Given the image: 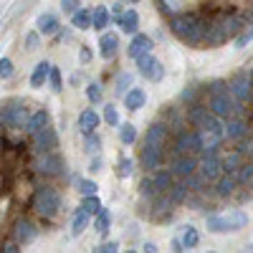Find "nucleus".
Masks as SVG:
<instances>
[{"instance_id": "412c9836", "label": "nucleus", "mask_w": 253, "mask_h": 253, "mask_svg": "<svg viewBox=\"0 0 253 253\" xmlns=\"http://www.w3.org/2000/svg\"><path fill=\"white\" fill-rule=\"evenodd\" d=\"M119 26H122L124 33H137V28H139V15H137V10H126V13H122Z\"/></svg>"}, {"instance_id": "052dcab7", "label": "nucleus", "mask_w": 253, "mask_h": 253, "mask_svg": "<svg viewBox=\"0 0 253 253\" xmlns=\"http://www.w3.org/2000/svg\"><path fill=\"white\" fill-rule=\"evenodd\" d=\"M144 251H150V253H155V251H157V246H155V243H144Z\"/></svg>"}, {"instance_id": "680f3d73", "label": "nucleus", "mask_w": 253, "mask_h": 253, "mask_svg": "<svg viewBox=\"0 0 253 253\" xmlns=\"http://www.w3.org/2000/svg\"><path fill=\"white\" fill-rule=\"evenodd\" d=\"M172 248H175V251H185V248H182V243H180V241H172Z\"/></svg>"}, {"instance_id": "7ed1b4c3", "label": "nucleus", "mask_w": 253, "mask_h": 253, "mask_svg": "<svg viewBox=\"0 0 253 253\" xmlns=\"http://www.w3.org/2000/svg\"><path fill=\"white\" fill-rule=\"evenodd\" d=\"M208 109H210V114H215L218 119H228V117H233V114L238 112V104H236L233 99H230L228 94L218 91V94L210 96V101H208Z\"/></svg>"}, {"instance_id": "a19ab883", "label": "nucleus", "mask_w": 253, "mask_h": 253, "mask_svg": "<svg viewBox=\"0 0 253 253\" xmlns=\"http://www.w3.org/2000/svg\"><path fill=\"white\" fill-rule=\"evenodd\" d=\"M167 193H170V200H175V203H180V200H185V193H187V185H170V190H167Z\"/></svg>"}, {"instance_id": "393cba45", "label": "nucleus", "mask_w": 253, "mask_h": 253, "mask_svg": "<svg viewBox=\"0 0 253 253\" xmlns=\"http://www.w3.org/2000/svg\"><path fill=\"white\" fill-rule=\"evenodd\" d=\"M109 20H112V13L101 5V8H96V10H94V15H91V28L104 31V28L109 26Z\"/></svg>"}, {"instance_id": "72a5a7b5", "label": "nucleus", "mask_w": 253, "mask_h": 253, "mask_svg": "<svg viewBox=\"0 0 253 253\" xmlns=\"http://www.w3.org/2000/svg\"><path fill=\"white\" fill-rule=\"evenodd\" d=\"M109 223H112L109 210L99 208V210H96V230H99V233H107V230H109Z\"/></svg>"}, {"instance_id": "c85d7f7f", "label": "nucleus", "mask_w": 253, "mask_h": 253, "mask_svg": "<svg viewBox=\"0 0 253 253\" xmlns=\"http://www.w3.org/2000/svg\"><path fill=\"white\" fill-rule=\"evenodd\" d=\"M205 41H208V46H218V43H223V41H225L223 28H220V26H208V31H205Z\"/></svg>"}, {"instance_id": "79ce46f5", "label": "nucleus", "mask_w": 253, "mask_h": 253, "mask_svg": "<svg viewBox=\"0 0 253 253\" xmlns=\"http://www.w3.org/2000/svg\"><path fill=\"white\" fill-rule=\"evenodd\" d=\"M48 81H51V89H53V91H61V89H63V86H61V71H58L56 66L48 69Z\"/></svg>"}, {"instance_id": "09e8293b", "label": "nucleus", "mask_w": 253, "mask_h": 253, "mask_svg": "<svg viewBox=\"0 0 253 253\" xmlns=\"http://www.w3.org/2000/svg\"><path fill=\"white\" fill-rule=\"evenodd\" d=\"M79 190L84 195H96V190H99V185L94 182V180H84L81 185H79Z\"/></svg>"}, {"instance_id": "9d476101", "label": "nucleus", "mask_w": 253, "mask_h": 253, "mask_svg": "<svg viewBox=\"0 0 253 253\" xmlns=\"http://www.w3.org/2000/svg\"><path fill=\"white\" fill-rule=\"evenodd\" d=\"M117 48H119L117 33H112V31L101 33V38H99V53H101V58H112L117 53Z\"/></svg>"}, {"instance_id": "4c0bfd02", "label": "nucleus", "mask_w": 253, "mask_h": 253, "mask_svg": "<svg viewBox=\"0 0 253 253\" xmlns=\"http://www.w3.org/2000/svg\"><path fill=\"white\" fill-rule=\"evenodd\" d=\"M126 86H132V74H119L117 76V94L124 96L126 94Z\"/></svg>"}, {"instance_id": "a878e982", "label": "nucleus", "mask_w": 253, "mask_h": 253, "mask_svg": "<svg viewBox=\"0 0 253 253\" xmlns=\"http://www.w3.org/2000/svg\"><path fill=\"white\" fill-rule=\"evenodd\" d=\"M86 223H89V213L84 208L76 210V215H74V225H71V236H81L84 230H86Z\"/></svg>"}, {"instance_id": "c03bdc74", "label": "nucleus", "mask_w": 253, "mask_h": 253, "mask_svg": "<svg viewBox=\"0 0 253 253\" xmlns=\"http://www.w3.org/2000/svg\"><path fill=\"white\" fill-rule=\"evenodd\" d=\"M238 180L243 182V185H251V177H253V167L251 165H238Z\"/></svg>"}, {"instance_id": "2eb2a0df", "label": "nucleus", "mask_w": 253, "mask_h": 253, "mask_svg": "<svg viewBox=\"0 0 253 253\" xmlns=\"http://www.w3.org/2000/svg\"><path fill=\"white\" fill-rule=\"evenodd\" d=\"M198 139H200V152H215L223 137H220V134H215V132L200 129V132H198Z\"/></svg>"}, {"instance_id": "2f4dec72", "label": "nucleus", "mask_w": 253, "mask_h": 253, "mask_svg": "<svg viewBox=\"0 0 253 253\" xmlns=\"http://www.w3.org/2000/svg\"><path fill=\"white\" fill-rule=\"evenodd\" d=\"M152 182H155L157 193H167V190H170V185H172V175L167 172V170H162V172H157V177H155Z\"/></svg>"}, {"instance_id": "49530a36", "label": "nucleus", "mask_w": 253, "mask_h": 253, "mask_svg": "<svg viewBox=\"0 0 253 253\" xmlns=\"http://www.w3.org/2000/svg\"><path fill=\"white\" fill-rule=\"evenodd\" d=\"M10 76H13V61L0 58V79H10Z\"/></svg>"}, {"instance_id": "423d86ee", "label": "nucleus", "mask_w": 253, "mask_h": 253, "mask_svg": "<svg viewBox=\"0 0 253 253\" xmlns=\"http://www.w3.org/2000/svg\"><path fill=\"white\" fill-rule=\"evenodd\" d=\"M220 175H223V167H220V160L215 157V152H205V157L200 160V177L208 182H215Z\"/></svg>"}, {"instance_id": "e2e57ef3", "label": "nucleus", "mask_w": 253, "mask_h": 253, "mask_svg": "<svg viewBox=\"0 0 253 253\" xmlns=\"http://www.w3.org/2000/svg\"><path fill=\"white\" fill-rule=\"evenodd\" d=\"M129 3H139V0H129Z\"/></svg>"}, {"instance_id": "b1692460", "label": "nucleus", "mask_w": 253, "mask_h": 253, "mask_svg": "<svg viewBox=\"0 0 253 253\" xmlns=\"http://www.w3.org/2000/svg\"><path fill=\"white\" fill-rule=\"evenodd\" d=\"M96 124H99V117H96V112H91V109L81 112V117H79V126H81V132H84V134L94 132V129H96Z\"/></svg>"}, {"instance_id": "1a4fd4ad", "label": "nucleus", "mask_w": 253, "mask_h": 253, "mask_svg": "<svg viewBox=\"0 0 253 253\" xmlns=\"http://www.w3.org/2000/svg\"><path fill=\"white\" fill-rule=\"evenodd\" d=\"M228 89H230V94H233L238 101H251V79L238 76V79H233L228 84Z\"/></svg>"}, {"instance_id": "f257e3e1", "label": "nucleus", "mask_w": 253, "mask_h": 253, "mask_svg": "<svg viewBox=\"0 0 253 253\" xmlns=\"http://www.w3.org/2000/svg\"><path fill=\"white\" fill-rule=\"evenodd\" d=\"M172 33L177 38H182L185 43H200L203 41V33H205V26L195 15H175L172 18Z\"/></svg>"}, {"instance_id": "864d4df0", "label": "nucleus", "mask_w": 253, "mask_h": 253, "mask_svg": "<svg viewBox=\"0 0 253 253\" xmlns=\"http://www.w3.org/2000/svg\"><path fill=\"white\" fill-rule=\"evenodd\" d=\"M61 10L69 13V15L76 13V10H79V0H61Z\"/></svg>"}, {"instance_id": "4d7b16f0", "label": "nucleus", "mask_w": 253, "mask_h": 253, "mask_svg": "<svg viewBox=\"0 0 253 253\" xmlns=\"http://www.w3.org/2000/svg\"><path fill=\"white\" fill-rule=\"evenodd\" d=\"M89 61H91V51L84 46V48H81V63H89Z\"/></svg>"}, {"instance_id": "0eeeda50", "label": "nucleus", "mask_w": 253, "mask_h": 253, "mask_svg": "<svg viewBox=\"0 0 253 253\" xmlns=\"http://www.w3.org/2000/svg\"><path fill=\"white\" fill-rule=\"evenodd\" d=\"M36 170H38L41 175H48V177H56V175L63 172V170H61V160L53 157V155H41V157L36 160Z\"/></svg>"}, {"instance_id": "7c9ffc66", "label": "nucleus", "mask_w": 253, "mask_h": 253, "mask_svg": "<svg viewBox=\"0 0 253 253\" xmlns=\"http://www.w3.org/2000/svg\"><path fill=\"white\" fill-rule=\"evenodd\" d=\"M215 182H218V195H230V193L236 190V177L230 175V172H228V177H223V175H220Z\"/></svg>"}, {"instance_id": "de8ad7c7", "label": "nucleus", "mask_w": 253, "mask_h": 253, "mask_svg": "<svg viewBox=\"0 0 253 253\" xmlns=\"http://www.w3.org/2000/svg\"><path fill=\"white\" fill-rule=\"evenodd\" d=\"M86 96H89V101H94V104L101 101V89H99V84H89V86H86Z\"/></svg>"}, {"instance_id": "ea45409f", "label": "nucleus", "mask_w": 253, "mask_h": 253, "mask_svg": "<svg viewBox=\"0 0 253 253\" xmlns=\"http://www.w3.org/2000/svg\"><path fill=\"white\" fill-rule=\"evenodd\" d=\"M132 170H134V162H132V160H119V165H117L119 177H129Z\"/></svg>"}, {"instance_id": "ddd939ff", "label": "nucleus", "mask_w": 253, "mask_h": 253, "mask_svg": "<svg viewBox=\"0 0 253 253\" xmlns=\"http://www.w3.org/2000/svg\"><path fill=\"white\" fill-rule=\"evenodd\" d=\"M152 51V41L147 38V36H134L132 38V43H129V48H126V56L129 58H137V56H142V53H150Z\"/></svg>"}, {"instance_id": "37998d69", "label": "nucleus", "mask_w": 253, "mask_h": 253, "mask_svg": "<svg viewBox=\"0 0 253 253\" xmlns=\"http://www.w3.org/2000/svg\"><path fill=\"white\" fill-rule=\"evenodd\" d=\"M99 144H101V139L89 132V134H86V144H84V147H86V152H89V155H96V152H99Z\"/></svg>"}, {"instance_id": "cd10ccee", "label": "nucleus", "mask_w": 253, "mask_h": 253, "mask_svg": "<svg viewBox=\"0 0 253 253\" xmlns=\"http://www.w3.org/2000/svg\"><path fill=\"white\" fill-rule=\"evenodd\" d=\"M71 23H74V28H79V31L91 28V13H89V10H76V13H71Z\"/></svg>"}, {"instance_id": "4468645a", "label": "nucleus", "mask_w": 253, "mask_h": 253, "mask_svg": "<svg viewBox=\"0 0 253 253\" xmlns=\"http://www.w3.org/2000/svg\"><path fill=\"white\" fill-rule=\"evenodd\" d=\"M177 152H180V155H187V152H200V139H198V132H185V134H180V139H177Z\"/></svg>"}, {"instance_id": "39448f33", "label": "nucleus", "mask_w": 253, "mask_h": 253, "mask_svg": "<svg viewBox=\"0 0 253 253\" xmlns=\"http://www.w3.org/2000/svg\"><path fill=\"white\" fill-rule=\"evenodd\" d=\"M28 107L26 104H10V107L3 112V122L8 126H13V129H23L26 122H28Z\"/></svg>"}, {"instance_id": "6e6552de", "label": "nucleus", "mask_w": 253, "mask_h": 253, "mask_svg": "<svg viewBox=\"0 0 253 253\" xmlns=\"http://www.w3.org/2000/svg\"><path fill=\"white\" fill-rule=\"evenodd\" d=\"M33 137H36V147H38V152H51L53 147L58 144V139H56V132L51 129L48 124L43 126V129H38Z\"/></svg>"}, {"instance_id": "f03ea898", "label": "nucleus", "mask_w": 253, "mask_h": 253, "mask_svg": "<svg viewBox=\"0 0 253 253\" xmlns=\"http://www.w3.org/2000/svg\"><path fill=\"white\" fill-rule=\"evenodd\" d=\"M58 208H61V198L56 190L51 187H41L36 193V210L43 218H56L58 215Z\"/></svg>"}, {"instance_id": "bb28decb", "label": "nucleus", "mask_w": 253, "mask_h": 253, "mask_svg": "<svg viewBox=\"0 0 253 253\" xmlns=\"http://www.w3.org/2000/svg\"><path fill=\"white\" fill-rule=\"evenodd\" d=\"M48 69H51V63H48V61H41L38 66H36V71H33V76H31V84H33L36 89H38V86H43V84H46Z\"/></svg>"}, {"instance_id": "9b49d317", "label": "nucleus", "mask_w": 253, "mask_h": 253, "mask_svg": "<svg viewBox=\"0 0 253 253\" xmlns=\"http://www.w3.org/2000/svg\"><path fill=\"white\" fill-rule=\"evenodd\" d=\"M246 134H248V126H246V122L228 117V122L223 124V137H228V139H241V137H246Z\"/></svg>"}, {"instance_id": "dca6fc26", "label": "nucleus", "mask_w": 253, "mask_h": 253, "mask_svg": "<svg viewBox=\"0 0 253 253\" xmlns=\"http://www.w3.org/2000/svg\"><path fill=\"white\" fill-rule=\"evenodd\" d=\"M15 236H18V243H33L36 241V225L31 220H18L15 225Z\"/></svg>"}, {"instance_id": "f8f14e48", "label": "nucleus", "mask_w": 253, "mask_h": 253, "mask_svg": "<svg viewBox=\"0 0 253 253\" xmlns=\"http://www.w3.org/2000/svg\"><path fill=\"white\" fill-rule=\"evenodd\" d=\"M139 160H142V165H144V170H155V167H160L162 150H160V147H152V144H144Z\"/></svg>"}, {"instance_id": "a18cd8bd", "label": "nucleus", "mask_w": 253, "mask_h": 253, "mask_svg": "<svg viewBox=\"0 0 253 253\" xmlns=\"http://www.w3.org/2000/svg\"><path fill=\"white\" fill-rule=\"evenodd\" d=\"M139 193H142L144 198H155V195H157L155 182H152V180H142V185H139Z\"/></svg>"}, {"instance_id": "f704fd0d", "label": "nucleus", "mask_w": 253, "mask_h": 253, "mask_svg": "<svg viewBox=\"0 0 253 253\" xmlns=\"http://www.w3.org/2000/svg\"><path fill=\"white\" fill-rule=\"evenodd\" d=\"M119 139H122L124 144H132V142L137 139V129H134V124H129V122L122 124V126H119Z\"/></svg>"}, {"instance_id": "473e14b6", "label": "nucleus", "mask_w": 253, "mask_h": 253, "mask_svg": "<svg viewBox=\"0 0 253 253\" xmlns=\"http://www.w3.org/2000/svg\"><path fill=\"white\" fill-rule=\"evenodd\" d=\"M238 165H241V152H230L220 160V167H223V172H233L238 170Z\"/></svg>"}, {"instance_id": "6e6d98bb", "label": "nucleus", "mask_w": 253, "mask_h": 253, "mask_svg": "<svg viewBox=\"0 0 253 253\" xmlns=\"http://www.w3.org/2000/svg\"><path fill=\"white\" fill-rule=\"evenodd\" d=\"M251 43V28H248V33H241L238 36V41H236V48H246Z\"/></svg>"}, {"instance_id": "6ab92c4d", "label": "nucleus", "mask_w": 253, "mask_h": 253, "mask_svg": "<svg viewBox=\"0 0 253 253\" xmlns=\"http://www.w3.org/2000/svg\"><path fill=\"white\" fill-rule=\"evenodd\" d=\"M36 26H38V33L53 36V33L58 31V20H56V15H51V13H41L38 20H36Z\"/></svg>"}, {"instance_id": "20e7f679", "label": "nucleus", "mask_w": 253, "mask_h": 253, "mask_svg": "<svg viewBox=\"0 0 253 253\" xmlns=\"http://www.w3.org/2000/svg\"><path fill=\"white\" fill-rule=\"evenodd\" d=\"M134 61H137V66H139V74H142L147 81H162V76H165V66H162V63H160L155 56L142 53V56H137Z\"/></svg>"}, {"instance_id": "e433bc0d", "label": "nucleus", "mask_w": 253, "mask_h": 253, "mask_svg": "<svg viewBox=\"0 0 253 253\" xmlns=\"http://www.w3.org/2000/svg\"><path fill=\"white\" fill-rule=\"evenodd\" d=\"M220 28H223L225 38H230V36H236V33L241 31V20H238V18H228L225 23H220Z\"/></svg>"}, {"instance_id": "58836bf2", "label": "nucleus", "mask_w": 253, "mask_h": 253, "mask_svg": "<svg viewBox=\"0 0 253 253\" xmlns=\"http://www.w3.org/2000/svg\"><path fill=\"white\" fill-rule=\"evenodd\" d=\"M84 198H86V200H84V205H81V208L86 210L89 215H96V210L101 208V203H99V200H96L94 195H84Z\"/></svg>"}, {"instance_id": "aec40b11", "label": "nucleus", "mask_w": 253, "mask_h": 253, "mask_svg": "<svg viewBox=\"0 0 253 253\" xmlns=\"http://www.w3.org/2000/svg\"><path fill=\"white\" fill-rule=\"evenodd\" d=\"M195 170H198V162H195V157H193V155H182V157L175 162V175H180V177L193 175Z\"/></svg>"}, {"instance_id": "13d9d810", "label": "nucleus", "mask_w": 253, "mask_h": 253, "mask_svg": "<svg viewBox=\"0 0 253 253\" xmlns=\"http://www.w3.org/2000/svg\"><path fill=\"white\" fill-rule=\"evenodd\" d=\"M3 251H5V253H18L20 248H18L15 243H5V248H3Z\"/></svg>"}, {"instance_id": "603ef678", "label": "nucleus", "mask_w": 253, "mask_h": 253, "mask_svg": "<svg viewBox=\"0 0 253 253\" xmlns=\"http://www.w3.org/2000/svg\"><path fill=\"white\" fill-rule=\"evenodd\" d=\"M205 112H208L205 107H193V109H190V114H187V119L193 122V124H198V122L203 119V114H205Z\"/></svg>"}, {"instance_id": "f3484780", "label": "nucleus", "mask_w": 253, "mask_h": 253, "mask_svg": "<svg viewBox=\"0 0 253 253\" xmlns=\"http://www.w3.org/2000/svg\"><path fill=\"white\" fill-rule=\"evenodd\" d=\"M48 112L46 109H41V112H36V114H31L28 117V122H26V126H23V129L28 132V134H36L38 129H43V126L48 124Z\"/></svg>"}, {"instance_id": "4be33fe9", "label": "nucleus", "mask_w": 253, "mask_h": 253, "mask_svg": "<svg viewBox=\"0 0 253 253\" xmlns=\"http://www.w3.org/2000/svg\"><path fill=\"white\" fill-rule=\"evenodd\" d=\"M124 104H126V109H132V112L142 109L144 107V91L142 89H129L124 94Z\"/></svg>"}, {"instance_id": "5fc2aeb1", "label": "nucleus", "mask_w": 253, "mask_h": 253, "mask_svg": "<svg viewBox=\"0 0 253 253\" xmlns=\"http://www.w3.org/2000/svg\"><path fill=\"white\" fill-rule=\"evenodd\" d=\"M96 251H99V253H117V251H119V246H117L114 241H109V243H101Z\"/></svg>"}, {"instance_id": "8fccbe9b", "label": "nucleus", "mask_w": 253, "mask_h": 253, "mask_svg": "<svg viewBox=\"0 0 253 253\" xmlns=\"http://www.w3.org/2000/svg\"><path fill=\"white\" fill-rule=\"evenodd\" d=\"M104 119H107V124H119V114H117V109L112 107V104H107V109H104Z\"/></svg>"}, {"instance_id": "bf43d9fd", "label": "nucleus", "mask_w": 253, "mask_h": 253, "mask_svg": "<svg viewBox=\"0 0 253 253\" xmlns=\"http://www.w3.org/2000/svg\"><path fill=\"white\" fill-rule=\"evenodd\" d=\"M89 170H91V172H99V170H101V160H94Z\"/></svg>"}, {"instance_id": "3c124183", "label": "nucleus", "mask_w": 253, "mask_h": 253, "mask_svg": "<svg viewBox=\"0 0 253 253\" xmlns=\"http://www.w3.org/2000/svg\"><path fill=\"white\" fill-rule=\"evenodd\" d=\"M26 48L28 51H36L38 48V31H28L26 33Z\"/></svg>"}, {"instance_id": "c756f323", "label": "nucleus", "mask_w": 253, "mask_h": 253, "mask_svg": "<svg viewBox=\"0 0 253 253\" xmlns=\"http://www.w3.org/2000/svg\"><path fill=\"white\" fill-rule=\"evenodd\" d=\"M198 241H200V236H198V230H195L193 225H187V228L182 230V238H180L182 248H195V246H198Z\"/></svg>"}, {"instance_id": "a211bd4d", "label": "nucleus", "mask_w": 253, "mask_h": 253, "mask_svg": "<svg viewBox=\"0 0 253 253\" xmlns=\"http://www.w3.org/2000/svg\"><path fill=\"white\" fill-rule=\"evenodd\" d=\"M165 139H167L165 124H152L150 129H147V139H144V144H152V147H160V150H162Z\"/></svg>"}, {"instance_id": "5701e85b", "label": "nucleus", "mask_w": 253, "mask_h": 253, "mask_svg": "<svg viewBox=\"0 0 253 253\" xmlns=\"http://www.w3.org/2000/svg\"><path fill=\"white\" fill-rule=\"evenodd\" d=\"M228 230H241L246 228V215H243V210H228V213L223 215Z\"/></svg>"}, {"instance_id": "c9c22d12", "label": "nucleus", "mask_w": 253, "mask_h": 253, "mask_svg": "<svg viewBox=\"0 0 253 253\" xmlns=\"http://www.w3.org/2000/svg\"><path fill=\"white\" fill-rule=\"evenodd\" d=\"M208 230L210 233H228V225H225L223 215H210L208 218Z\"/></svg>"}]
</instances>
